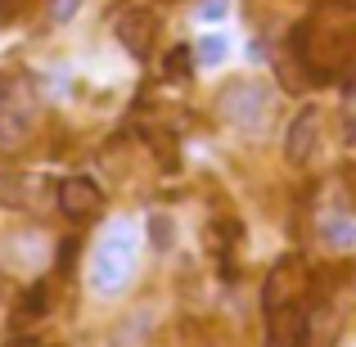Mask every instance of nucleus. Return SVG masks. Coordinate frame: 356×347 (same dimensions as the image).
Here are the masks:
<instances>
[{"label": "nucleus", "mask_w": 356, "mask_h": 347, "mask_svg": "<svg viewBox=\"0 0 356 347\" xmlns=\"http://www.w3.org/2000/svg\"><path fill=\"white\" fill-rule=\"evenodd\" d=\"M136 266H140V230H136V221H113V226L99 234L95 252H90L86 284L95 289L99 298H118L122 289L136 280Z\"/></svg>", "instance_id": "nucleus-1"}, {"label": "nucleus", "mask_w": 356, "mask_h": 347, "mask_svg": "<svg viewBox=\"0 0 356 347\" xmlns=\"http://www.w3.org/2000/svg\"><path fill=\"white\" fill-rule=\"evenodd\" d=\"M217 113L239 131H261L270 122V90L252 77H239V81H226L217 95Z\"/></svg>", "instance_id": "nucleus-2"}, {"label": "nucleus", "mask_w": 356, "mask_h": 347, "mask_svg": "<svg viewBox=\"0 0 356 347\" xmlns=\"http://www.w3.org/2000/svg\"><path fill=\"white\" fill-rule=\"evenodd\" d=\"M307 284H312L307 261L298 257V252H284V257L266 271V284H261V307H266V316L284 312V307H298L302 293H307Z\"/></svg>", "instance_id": "nucleus-3"}, {"label": "nucleus", "mask_w": 356, "mask_h": 347, "mask_svg": "<svg viewBox=\"0 0 356 347\" xmlns=\"http://www.w3.org/2000/svg\"><path fill=\"white\" fill-rule=\"evenodd\" d=\"M36 127V99L27 81H9L0 90V145H23Z\"/></svg>", "instance_id": "nucleus-4"}, {"label": "nucleus", "mask_w": 356, "mask_h": 347, "mask_svg": "<svg viewBox=\"0 0 356 347\" xmlns=\"http://www.w3.org/2000/svg\"><path fill=\"white\" fill-rule=\"evenodd\" d=\"M59 208L72 221H90L104 212V190L90 176H68V181H59Z\"/></svg>", "instance_id": "nucleus-5"}, {"label": "nucleus", "mask_w": 356, "mask_h": 347, "mask_svg": "<svg viewBox=\"0 0 356 347\" xmlns=\"http://www.w3.org/2000/svg\"><path fill=\"white\" fill-rule=\"evenodd\" d=\"M154 36H158V18L149 14V9H127V14L118 18V41L127 54H136V59H145L149 50H154Z\"/></svg>", "instance_id": "nucleus-6"}, {"label": "nucleus", "mask_w": 356, "mask_h": 347, "mask_svg": "<svg viewBox=\"0 0 356 347\" xmlns=\"http://www.w3.org/2000/svg\"><path fill=\"white\" fill-rule=\"evenodd\" d=\"M316 140H321V108H302V113L293 118V127H289V136H284L289 163H312Z\"/></svg>", "instance_id": "nucleus-7"}, {"label": "nucleus", "mask_w": 356, "mask_h": 347, "mask_svg": "<svg viewBox=\"0 0 356 347\" xmlns=\"http://www.w3.org/2000/svg\"><path fill=\"white\" fill-rule=\"evenodd\" d=\"M266 347H307V316L298 307L266 316Z\"/></svg>", "instance_id": "nucleus-8"}, {"label": "nucleus", "mask_w": 356, "mask_h": 347, "mask_svg": "<svg viewBox=\"0 0 356 347\" xmlns=\"http://www.w3.org/2000/svg\"><path fill=\"white\" fill-rule=\"evenodd\" d=\"M321 239L330 243V248H356V221L348 217H330L321 226Z\"/></svg>", "instance_id": "nucleus-9"}, {"label": "nucleus", "mask_w": 356, "mask_h": 347, "mask_svg": "<svg viewBox=\"0 0 356 347\" xmlns=\"http://www.w3.org/2000/svg\"><path fill=\"white\" fill-rule=\"evenodd\" d=\"M226 54H230V41H226L221 32H217V36H203V41H199V63H208V68H217Z\"/></svg>", "instance_id": "nucleus-10"}, {"label": "nucleus", "mask_w": 356, "mask_h": 347, "mask_svg": "<svg viewBox=\"0 0 356 347\" xmlns=\"http://www.w3.org/2000/svg\"><path fill=\"white\" fill-rule=\"evenodd\" d=\"M190 63H194V54L185 50V45H176V50H167L163 72H167V77H185V72H190Z\"/></svg>", "instance_id": "nucleus-11"}, {"label": "nucleus", "mask_w": 356, "mask_h": 347, "mask_svg": "<svg viewBox=\"0 0 356 347\" xmlns=\"http://www.w3.org/2000/svg\"><path fill=\"white\" fill-rule=\"evenodd\" d=\"M226 14H230V0H203V5H199V18H203V23H221Z\"/></svg>", "instance_id": "nucleus-12"}, {"label": "nucleus", "mask_w": 356, "mask_h": 347, "mask_svg": "<svg viewBox=\"0 0 356 347\" xmlns=\"http://www.w3.org/2000/svg\"><path fill=\"white\" fill-rule=\"evenodd\" d=\"M149 234H154L158 248H167V243H172V221H167V217H154V221H149Z\"/></svg>", "instance_id": "nucleus-13"}, {"label": "nucleus", "mask_w": 356, "mask_h": 347, "mask_svg": "<svg viewBox=\"0 0 356 347\" xmlns=\"http://www.w3.org/2000/svg\"><path fill=\"white\" fill-rule=\"evenodd\" d=\"M77 9H81V0H50V18H59V23H68Z\"/></svg>", "instance_id": "nucleus-14"}, {"label": "nucleus", "mask_w": 356, "mask_h": 347, "mask_svg": "<svg viewBox=\"0 0 356 347\" xmlns=\"http://www.w3.org/2000/svg\"><path fill=\"white\" fill-rule=\"evenodd\" d=\"M23 307H27V312H45V307H50V293H45V284H36L32 293L23 298Z\"/></svg>", "instance_id": "nucleus-15"}, {"label": "nucleus", "mask_w": 356, "mask_h": 347, "mask_svg": "<svg viewBox=\"0 0 356 347\" xmlns=\"http://www.w3.org/2000/svg\"><path fill=\"white\" fill-rule=\"evenodd\" d=\"M18 14V0H0V18H14Z\"/></svg>", "instance_id": "nucleus-16"}]
</instances>
